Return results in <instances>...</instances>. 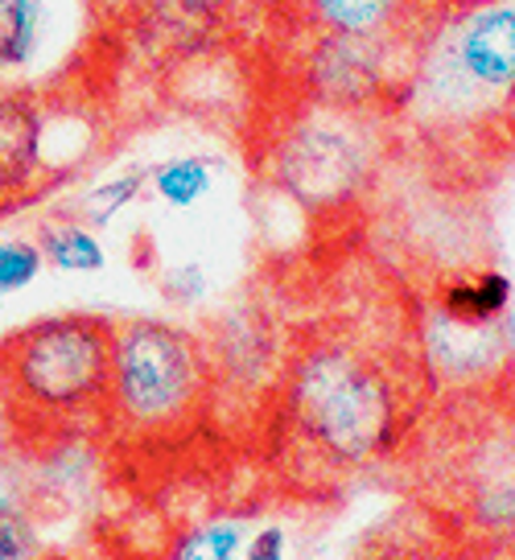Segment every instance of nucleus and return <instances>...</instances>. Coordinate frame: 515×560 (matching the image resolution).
Returning <instances> with one entry per match:
<instances>
[{"instance_id":"nucleus-1","label":"nucleus","mask_w":515,"mask_h":560,"mask_svg":"<svg viewBox=\"0 0 515 560\" xmlns=\"http://www.w3.org/2000/svg\"><path fill=\"white\" fill-rule=\"evenodd\" d=\"M425 371L417 334L396 347L351 317L321 322L284 350L277 429L289 466L305 478H351L396 457L417 433Z\"/></svg>"},{"instance_id":"nucleus-2","label":"nucleus","mask_w":515,"mask_h":560,"mask_svg":"<svg viewBox=\"0 0 515 560\" xmlns=\"http://www.w3.org/2000/svg\"><path fill=\"white\" fill-rule=\"evenodd\" d=\"M391 120V112L293 95L277 112V120L265 124L260 177L314 219L347 214L384 177Z\"/></svg>"},{"instance_id":"nucleus-3","label":"nucleus","mask_w":515,"mask_h":560,"mask_svg":"<svg viewBox=\"0 0 515 560\" xmlns=\"http://www.w3.org/2000/svg\"><path fill=\"white\" fill-rule=\"evenodd\" d=\"M515 100V0L445 4L429 25L400 116L458 137L499 124Z\"/></svg>"},{"instance_id":"nucleus-4","label":"nucleus","mask_w":515,"mask_h":560,"mask_svg":"<svg viewBox=\"0 0 515 560\" xmlns=\"http://www.w3.org/2000/svg\"><path fill=\"white\" fill-rule=\"evenodd\" d=\"M219 396L211 342L165 317H125L112 338L107 429L128 445H169L211 417Z\"/></svg>"},{"instance_id":"nucleus-5","label":"nucleus","mask_w":515,"mask_h":560,"mask_svg":"<svg viewBox=\"0 0 515 560\" xmlns=\"http://www.w3.org/2000/svg\"><path fill=\"white\" fill-rule=\"evenodd\" d=\"M116 322L50 314L0 342V380L17 404L25 441L107 429Z\"/></svg>"},{"instance_id":"nucleus-6","label":"nucleus","mask_w":515,"mask_h":560,"mask_svg":"<svg viewBox=\"0 0 515 560\" xmlns=\"http://www.w3.org/2000/svg\"><path fill=\"white\" fill-rule=\"evenodd\" d=\"M293 95L400 116L425 37H289Z\"/></svg>"},{"instance_id":"nucleus-7","label":"nucleus","mask_w":515,"mask_h":560,"mask_svg":"<svg viewBox=\"0 0 515 560\" xmlns=\"http://www.w3.org/2000/svg\"><path fill=\"white\" fill-rule=\"evenodd\" d=\"M475 404L479 417L445 441V494L482 536L515 540V417H482V396Z\"/></svg>"},{"instance_id":"nucleus-8","label":"nucleus","mask_w":515,"mask_h":560,"mask_svg":"<svg viewBox=\"0 0 515 560\" xmlns=\"http://www.w3.org/2000/svg\"><path fill=\"white\" fill-rule=\"evenodd\" d=\"M87 0H0V88H58L87 46Z\"/></svg>"},{"instance_id":"nucleus-9","label":"nucleus","mask_w":515,"mask_h":560,"mask_svg":"<svg viewBox=\"0 0 515 560\" xmlns=\"http://www.w3.org/2000/svg\"><path fill=\"white\" fill-rule=\"evenodd\" d=\"M417 359L429 387H449L454 400L463 396H495L515 368L512 322L499 326H458L433 314L425 301L417 305Z\"/></svg>"},{"instance_id":"nucleus-10","label":"nucleus","mask_w":515,"mask_h":560,"mask_svg":"<svg viewBox=\"0 0 515 560\" xmlns=\"http://www.w3.org/2000/svg\"><path fill=\"white\" fill-rule=\"evenodd\" d=\"M289 37H425L445 0H277Z\"/></svg>"},{"instance_id":"nucleus-11","label":"nucleus","mask_w":515,"mask_h":560,"mask_svg":"<svg viewBox=\"0 0 515 560\" xmlns=\"http://www.w3.org/2000/svg\"><path fill=\"white\" fill-rule=\"evenodd\" d=\"M50 182L42 153V91L0 88V207L30 202Z\"/></svg>"},{"instance_id":"nucleus-12","label":"nucleus","mask_w":515,"mask_h":560,"mask_svg":"<svg viewBox=\"0 0 515 560\" xmlns=\"http://www.w3.org/2000/svg\"><path fill=\"white\" fill-rule=\"evenodd\" d=\"M425 305L458 326H499V322H512L515 280L495 264L454 268L429 284Z\"/></svg>"},{"instance_id":"nucleus-13","label":"nucleus","mask_w":515,"mask_h":560,"mask_svg":"<svg viewBox=\"0 0 515 560\" xmlns=\"http://www.w3.org/2000/svg\"><path fill=\"white\" fill-rule=\"evenodd\" d=\"M37 244H42L46 268H54V272L91 277V272H104L107 268V247L100 240V231L83 223V219H74L67 207L37 228Z\"/></svg>"},{"instance_id":"nucleus-14","label":"nucleus","mask_w":515,"mask_h":560,"mask_svg":"<svg viewBox=\"0 0 515 560\" xmlns=\"http://www.w3.org/2000/svg\"><path fill=\"white\" fill-rule=\"evenodd\" d=\"M219 158L211 153H178L157 165H149V198H157L169 210H195L202 198H211L219 182Z\"/></svg>"},{"instance_id":"nucleus-15","label":"nucleus","mask_w":515,"mask_h":560,"mask_svg":"<svg viewBox=\"0 0 515 560\" xmlns=\"http://www.w3.org/2000/svg\"><path fill=\"white\" fill-rule=\"evenodd\" d=\"M144 194H149V165H128V170H116V174H107V177H100V182L83 186V190L67 202V210H71L74 219L91 223L95 231H104V228H112L137 198H144Z\"/></svg>"},{"instance_id":"nucleus-16","label":"nucleus","mask_w":515,"mask_h":560,"mask_svg":"<svg viewBox=\"0 0 515 560\" xmlns=\"http://www.w3.org/2000/svg\"><path fill=\"white\" fill-rule=\"evenodd\" d=\"M244 544H248V520L214 515L207 524L190 527L169 560H239L244 557Z\"/></svg>"},{"instance_id":"nucleus-17","label":"nucleus","mask_w":515,"mask_h":560,"mask_svg":"<svg viewBox=\"0 0 515 560\" xmlns=\"http://www.w3.org/2000/svg\"><path fill=\"white\" fill-rule=\"evenodd\" d=\"M153 4L169 18V25H178L195 37L232 30L251 9V0H153Z\"/></svg>"},{"instance_id":"nucleus-18","label":"nucleus","mask_w":515,"mask_h":560,"mask_svg":"<svg viewBox=\"0 0 515 560\" xmlns=\"http://www.w3.org/2000/svg\"><path fill=\"white\" fill-rule=\"evenodd\" d=\"M46 272V256L37 235H4L0 240V301L25 293Z\"/></svg>"},{"instance_id":"nucleus-19","label":"nucleus","mask_w":515,"mask_h":560,"mask_svg":"<svg viewBox=\"0 0 515 560\" xmlns=\"http://www.w3.org/2000/svg\"><path fill=\"white\" fill-rule=\"evenodd\" d=\"M37 548V532L30 511L13 503V499H0V560H30Z\"/></svg>"},{"instance_id":"nucleus-20","label":"nucleus","mask_w":515,"mask_h":560,"mask_svg":"<svg viewBox=\"0 0 515 560\" xmlns=\"http://www.w3.org/2000/svg\"><path fill=\"white\" fill-rule=\"evenodd\" d=\"M239 560H289V532L281 524H265L251 532Z\"/></svg>"},{"instance_id":"nucleus-21","label":"nucleus","mask_w":515,"mask_h":560,"mask_svg":"<svg viewBox=\"0 0 515 560\" xmlns=\"http://www.w3.org/2000/svg\"><path fill=\"white\" fill-rule=\"evenodd\" d=\"M17 445H25V429H21L17 404H13L9 387L0 380V457H9Z\"/></svg>"},{"instance_id":"nucleus-22","label":"nucleus","mask_w":515,"mask_h":560,"mask_svg":"<svg viewBox=\"0 0 515 560\" xmlns=\"http://www.w3.org/2000/svg\"><path fill=\"white\" fill-rule=\"evenodd\" d=\"M499 124H503V132L515 140V100L507 104V112H503V120H499Z\"/></svg>"},{"instance_id":"nucleus-23","label":"nucleus","mask_w":515,"mask_h":560,"mask_svg":"<svg viewBox=\"0 0 515 560\" xmlns=\"http://www.w3.org/2000/svg\"><path fill=\"white\" fill-rule=\"evenodd\" d=\"M445 4H463V0H445Z\"/></svg>"}]
</instances>
